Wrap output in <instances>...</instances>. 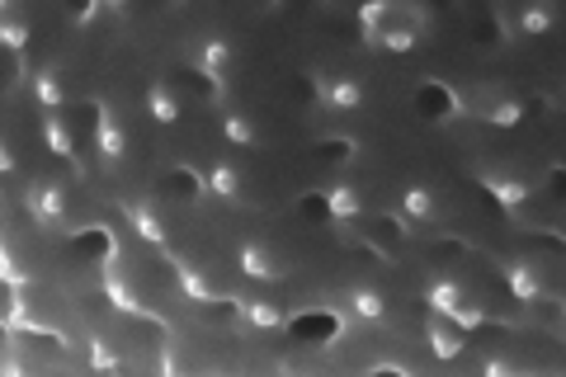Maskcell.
<instances>
[{
	"label": "cell",
	"instance_id": "9a60e30c",
	"mask_svg": "<svg viewBox=\"0 0 566 377\" xmlns=\"http://www.w3.org/2000/svg\"><path fill=\"white\" fill-rule=\"evenodd\" d=\"M232 302H237L241 326L255 331V335H279L283 326H289V312H283V302L264 297V293H241V297H232Z\"/></svg>",
	"mask_w": 566,
	"mask_h": 377
},
{
	"label": "cell",
	"instance_id": "ac0fdd59",
	"mask_svg": "<svg viewBox=\"0 0 566 377\" xmlns=\"http://www.w3.org/2000/svg\"><path fill=\"white\" fill-rule=\"evenodd\" d=\"M424 345H430L439 364H453V358H463V349H468V331L439 312H424Z\"/></svg>",
	"mask_w": 566,
	"mask_h": 377
},
{
	"label": "cell",
	"instance_id": "44dd1931",
	"mask_svg": "<svg viewBox=\"0 0 566 377\" xmlns=\"http://www.w3.org/2000/svg\"><path fill=\"white\" fill-rule=\"evenodd\" d=\"M39 137H43V147L57 156V160H76V133L66 128L62 114H43L39 118Z\"/></svg>",
	"mask_w": 566,
	"mask_h": 377
},
{
	"label": "cell",
	"instance_id": "30bf717a",
	"mask_svg": "<svg viewBox=\"0 0 566 377\" xmlns=\"http://www.w3.org/2000/svg\"><path fill=\"white\" fill-rule=\"evenodd\" d=\"M237 269H241V279H245V283L274 289V283H283V279L293 274V260H289V250H279L274 241L251 237V241H241V245H237Z\"/></svg>",
	"mask_w": 566,
	"mask_h": 377
},
{
	"label": "cell",
	"instance_id": "52a82bcc",
	"mask_svg": "<svg viewBox=\"0 0 566 377\" xmlns=\"http://www.w3.org/2000/svg\"><path fill=\"white\" fill-rule=\"evenodd\" d=\"M476 179H482V189L501 203L505 218H524V208L534 203V193H538V175L524 170V166H510V160L476 166Z\"/></svg>",
	"mask_w": 566,
	"mask_h": 377
},
{
	"label": "cell",
	"instance_id": "7a4b0ae2",
	"mask_svg": "<svg viewBox=\"0 0 566 377\" xmlns=\"http://www.w3.org/2000/svg\"><path fill=\"white\" fill-rule=\"evenodd\" d=\"M562 29L557 0H495V33L505 48H534L547 43Z\"/></svg>",
	"mask_w": 566,
	"mask_h": 377
},
{
	"label": "cell",
	"instance_id": "9c48e42d",
	"mask_svg": "<svg viewBox=\"0 0 566 377\" xmlns=\"http://www.w3.org/2000/svg\"><path fill=\"white\" fill-rule=\"evenodd\" d=\"M20 208L39 231H62L71 218V193L57 175H39V179H29V189L20 193Z\"/></svg>",
	"mask_w": 566,
	"mask_h": 377
},
{
	"label": "cell",
	"instance_id": "4fadbf2b",
	"mask_svg": "<svg viewBox=\"0 0 566 377\" xmlns=\"http://www.w3.org/2000/svg\"><path fill=\"white\" fill-rule=\"evenodd\" d=\"M203 189H208V199H218V203H245V170H241V160L237 156H212L208 166H203Z\"/></svg>",
	"mask_w": 566,
	"mask_h": 377
},
{
	"label": "cell",
	"instance_id": "8fae6325",
	"mask_svg": "<svg viewBox=\"0 0 566 377\" xmlns=\"http://www.w3.org/2000/svg\"><path fill=\"white\" fill-rule=\"evenodd\" d=\"M340 312L359 331H378V326L392 321V293H387L382 283H374V279H359V283H349V289L340 293Z\"/></svg>",
	"mask_w": 566,
	"mask_h": 377
},
{
	"label": "cell",
	"instance_id": "3957f363",
	"mask_svg": "<svg viewBox=\"0 0 566 377\" xmlns=\"http://www.w3.org/2000/svg\"><path fill=\"white\" fill-rule=\"evenodd\" d=\"M420 302H424V312L449 316L463 331L486 326V302H482V293H476L463 274H430V279H424V289H420Z\"/></svg>",
	"mask_w": 566,
	"mask_h": 377
},
{
	"label": "cell",
	"instance_id": "4316f807",
	"mask_svg": "<svg viewBox=\"0 0 566 377\" xmlns=\"http://www.w3.org/2000/svg\"><path fill=\"white\" fill-rule=\"evenodd\" d=\"M557 312H562V331H566V297L557 302Z\"/></svg>",
	"mask_w": 566,
	"mask_h": 377
},
{
	"label": "cell",
	"instance_id": "7402d4cb",
	"mask_svg": "<svg viewBox=\"0 0 566 377\" xmlns=\"http://www.w3.org/2000/svg\"><path fill=\"white\" fill-rule=\"evenodd\" d=\"M175 279H180V293L189 297V302H222V289L212 283L199 264H189V260H180L175 264Z\"/></svg>",
	"mask_w": 566,
	"mask_h": 377
},
{
	"label": "cell",
	"instance_id": "e0dca14e",
	"mask_svg": "<svg viewBox=\"0 0 566 377\" xmlns=\"http://www.w3.org/2000/svg\"><path fill=\"white\" fill-rule=\"evenodd\" d=\"M218 133L227 142V151H255L260 147V128H255L251 109H241V104H232V100L218 104Z\"/></svg>",
	"mask_w": 566,
	"mask_h": 377
},
{
	"label": "cell",
	"instance_id": "484cf974",
	"mask_svg": "<svg viewBox=\"0 0 566 377\" xmlns=\"http://www.w3.org/2000/svg\"><path fill=\"white\" fill-rule=\"evenodd\" d=\"M557 104H562V109H566V76H562V85H557Z\"/></svg>",
	"mask_w": 566,
	"mask_h": 377
},
{
	"label": "cell",
	"instance_id": "2e32d148",
	"mask_svg": "<svg viewBox=\"0 0 566 377\" xmlns=\"http://www.w3.org/2000/svg\"><path fill=\"white\" fill-rule=\"evenodd\" d=\"M505 283H510V293H515L520 307H543V302L553 297L543 264H534V260H505Z\"/></svg>",
	"mask_w": 566,
	"mask_h": 377
},
{
	"label": "cell",
	"instance_id": "8992f818",
	"mask_svg": "<svg viewBox=\"0 0 566 377\" xmlns=\"http://www.w3.org/2000/svg\"><path fill=\"white\" fill-rule=\"evenodd\" d=\"M463 114L486 123V128H520L528 118V104L515 85H501V81H482L463 90Z\"/></svg>",
	"mask_w": 566,
	"mask_h": 377
},
{
	"label": "cell",
	"instance_id": "ba28073f",
	"mask_svg": "<svg viewBox=\"0 0 566 377\" xmlns=\"http://www.w3.org/2000/svg\"><path fill=\"white\" fill-rule=\"evenodd\" d=\"M392 212H397V222L411 227V231H439L449 222V199L439 185H430V179H406L397 189Z\"/></svg>",
	"mask_w": 566,
	"mask_h": 377
},
{
	"label": "cell",
	"instance_id": "d6986e66",
	"mask_svg": "<svg viewBox=\"0 0 566 377\" xmlns=\"http://www.w3.org/2000/svg\"><path fill=\"white\" fill-rule=\"evenodd\" d=\"M29 95H33V104H39V114H62L66 100H71V90H66V81H62L57 66H33Z\"/></svg>",
	"mask_w": 566,
	"mask_h": 377
},
{
	"label": "cell",
	"instance_id": "7c38bea8",
	"mask_svg": "<svg viewBox=\"0 0 566 377\" xmlns=\"http://www.w3.org/2000/svg\"><path fill=\"white\" fill-rule=\"evenodd\" d=\"M133 151V137H128V118H123L118 104H99L95 114V156L104 170H118Z\"/></svg>",
	"mask_w": 566,
	"mask_h": 377
},
{
	"label": "cell",
	"instance_id": "cb8c5ba5",
	"mask_svg": "<svg viewBox=\"0 0 566 377\" xmlns=\"http://www.w3.org/2000/svg\"><path fill=\"white\" fill-rule=\"evenodd\" d=\"M476 364H482V373H520L524 368L520 358H510V354H482Z\"/></svg>",
	"mask_w": 566,
	"mask_h": 377
},
{
	"label": "cell",
	"instance_id": "ffe728a7",
	"mask_svg": "<svg viewBox=\"0 0 566 377\" xmlns=\"http://www.w3.org/2000/svg\"><path fill=\"white\" fill-rule=\"evenodd\" d=\"M123 212H128V227L137 231V241H147V245H166L170 231H166V218H161V203H156L151 193H147V199H133Z\"/></svg>",
	"mask_w": 566,
	"mask_h": 377
},
{
	"label": "cell",
	"instance_id": "603a6c76",
	"mask_svg": "<svg viewBox=\"0 0 566 377\" xmlns=\"http://www.w3.org/2000/svg\"><path fill=\"white\" fill-rule=\"evenodd\" d=\"M326 203H331L335 222H359L364 218V193H359V185H345V179L326 193Z\"/></svg>",
	"mask_w": 566,
	"mask_h": 377
},
{
	"label": "cell",
	"instance_id": "5b68a950",
	"mask_svg": "<svg viewBox=\"0 0 566 377\" xmlns=\"http://www.w3.org/2000/svg\"><path fill=\"white\" fill-rule=\"evenodd\" d=\"M185 57H189V66L199 71L208 85H218V90L232 85V76L241 71V48H237V39L227 29H199L189 39Z\"/></svg>",
	"mask_w": 566,
	"mask_h": 377
},
{
	"label": "cell",
	"instance_id": "6da1fadb",
	"mask_svg": "<svg viewBox=\"0 0 566 377\" xmlns=\"http://www.w3.org/2000/svg\"><path fill=\"white\" fill-rule=\"evenodd\" d=\"M434 14L424 0H364L359 6V39L378 57H406L430 43Z\"/></svg>",
	"mask_w": 566,
	"mask_h": 377
},
{
	"label": "cell",
	"instance_id": "d4e9b609",
	"mask_svg": "<svg viewBox=\"0 0 566 377\" xmlns=\"http://www.w3.org/2000/svg\"><path fill=\"white\" fill-rule=\"evenodd\" d=\"M99 6H104V10H109V14H114V20H123V14H128V10L137 6V0H99Z\"/></svg>",
	"mask_w": 566,
	"mask_h": 377
},
{
	"label": "cell",
	"instance_id": "277c9868",
	"mask_svg": "<svg viewBox=\"0 0 566 377\" xmlns=\"http://www.w3.org/2000/svg\"><path fill=\"white\" fill-rule=\"evenodd\" d=\"M312 95H316V109L331 114V118H354L368 109V85L359 71H349L340 62H322L312 66Z\"/></svg>",
	"mask_w": 566,
	"mask_h": 377
},
{
	"label": "cell",
	"instance_id": "5bb4252c",
	"mask_svg": "<svg viewBox=\"0 0 566 377\" xmlns=\"http://www.w3.org/2000/svg\"><path fill=\"white\" fill-rule=\"evenodd\" d=\"M142 114L151 123H161V128H175V123L185 118V95L180 85L166 81V76H151L147 90H142Z\"/></svg>",
	"mask_w": 566,
	"mask_h": 377
}]
</instances>
